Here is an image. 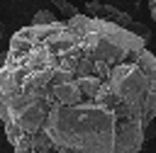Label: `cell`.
I'll return each instance as SVG.
<instances>
[{
	"instance_id": "obj_1",
	"label": "cell",
	"mask_w": 156,
	"mask_h": 153,
	"mask_svg": "<svg viewBox=\"0 0 156 153\" xmlns=\"http://www.w3.org/2000/svg\"><path fill=\"white\" fill-rule=\"evenodd\" d=\"M0 124L15 153H139L156 126V53L85 12L12 34Z\"/></svg>"
},
{
	"instance_id": "obj_2",
	"label": "cell",
	"mask_w": 156,
	"mask_h": 153,
	"mask_svg": "<svg viewBox=\"0 0 156 153\" xmlns=\"http://www.w3.org/2000/svg\"><path fill=\"white\" fill-rule=\"evenodd\" d=\"M85 15H90V17H102V19H110V22H115V24H119V27H124V29H129V32L139 34V36H144L146 41L151 39V29H149L146 24L136 22V19H134L129 12H124V10L115 7V5L85 2Z\"/></svg>"
},
{
	"instance_id": "obj_3",
	"label": "cell",
	"mask_w": 156,
	"mask_h": 153,
	"mask_svg": "<svg viewBox=\"0 0 156 153\" xmlns=\"http://www.w3.org/2000/svg\"><path fill=\"white\" fill-rule=\"evenodd\" d=\"M51 2H54V7H58V12L63 15V19H71V17L80 15V12H78V7H76V5H71L68 0H51Z\"/></svg>"
},
{
	"instance_id": "obj_4",
	"label": "cell",
	"mask_w": 156,
	"mask_h": 153,
	"mask_svg": "<svg viewBox=\"0 0 156 153\" xmlns=\"http://www.w3.org/2000/svg\"><path fill=\"white\" fill-rule=\"evenodd\" d=\"M51 22H56V15L51 10H37L32 17V24H51Z\"/></svg>"
},
{
	"instance_id": "obj_5",
	"label": "cell",
	"mask_w": 156,
	"mask_h": 153,
	"mask_svg": "<svg viewBox=\"0 0 156 153\" xmlns=\"http://www.w3.org/2000/svg\"><path fill=\"white\" fill-rule=\"evenodd\" d=\"M149 15L156 19V0H149Z\"/></svg>"
},
{
	"instance_id": "obj_6",
	"label": "cell",
	"mask_w": 156,
	"mask_h": 153,
	"mask_svg": "<svg viewBox=\"0 0 156 153\" xmlns=\"http://www.w3.org/2000/svg\"><path fill=\"white\" fill-rule=\"evenodd\" d=\"M5 58H7V51H5V53L0 51V70H2V66H5Z\"/></svg>"
},
{
	"instance_id": "obj_7",
	"label": "cell",
	"mask_w": 156,
	"mask_h": 153,
	"mask_svg": "<svg viewBox=\"0 0 156 153\" xmlns=\"http://www.w3.org/2000/svg\"><path fill=\"white\" fill-rule=\"evenodd\" d=\"M2 29H5V24H2V22H0V32H2Z\"/></svg>"
},
{
	"instance_id": "obj_8",
	"label": "cell",
	"mask_w": 156,
	"mask_h": 153,
	"mask_svg": "<svg viewBox=\"0 0 156 153\" xmlns=\"http://www.w3.org/2000/svg\"><path fill=\"white\" fill-rule=\"evenodd\" d=\"M85 2H98V0H85Z\"/></svg>"
},
{
	"instance_id": "obj_9",
	"label": "cell",
	"mask_w": 156,
	"mask_h": 153,
	"mask_svg": "<svg viewBox=\"0 0 156 153\" xmlns=\"http://www.w3.org/2000/svg\"><path fill=\"white\" fill-rule=\"evenodd\" d=\"M154 138H156V136H154Z\"/></svg>"
}]
</instances>
